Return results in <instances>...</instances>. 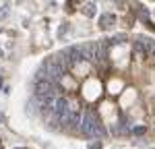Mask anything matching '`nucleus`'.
Masks as SVG:
<instances>
[{
    "label": "nucleus",
    "mask_w": 155,
    "mask_h": 149,
    "mask_svg": "<svg viewBox=\"0 0 155 149\" xmlns=\"http://www.w3.org/2000/svg\"><path fill=\"white\" fill-rule=\"evenodd\" d=\"M81 2H83V0H68V2H66V8L72 11V6H74V4H81Z\"/></svg>",
    "instance_id": "obj_8"
},
{
    "label": "nucleus",
    "mask_w": 155,
    "mask_h": 149,
    "mask_svg": "<svg viewBox=\"0 0 155 149\" xmlns=\"http://www.w3.org/2000/svg\"><path fill=\"white\" fill-rule=\"evenodd\" d=\"M83 12L87 15V17H93V15H95V4H91V2H89V4H85Z\"/></svg>",
    "instance_id": "obj_5"
},
{
    "label": "nucleus",
    "mask_w": 155,
    "mask_h": 149,
    "mask_svg": "<svg viewBox=\"0 0 155 149\" xmlns=\"http://www.w3.org/2000/svg\"><path fill=\"white\" fill-rule=\"evenodd\" d=\"M81 133L87 137H104L106 135V131L97 124L95 116L91 114V112H87V114H83V120H81Z\"/></svg>",
    "instance_id": "obj_1"
},
{
    "label": "nucleus",
    "mask_w": 155,
    "mask_h": 149,
    "mask_svg": "<svg viewBox=\"0 0 155 149\" xmlns=\"http://www.w3.org/2000/svg\"><path fill=\"white\" fill-rule=\"evenodd\" d=\"M0 87H2V74H0Z\"/></svg>",
    "instance_id": "obj_12"
},
{
    "label": "nucleus",
    "mask_w": 155,
    "mask_h": 149,
    "mask_svg": "<svg viewBox=\"0 0 155 149\" xmlns=\"http://www.w3.org/2000/svg\"><path fill=\"white\" fill-rule=\"evenodd\" d=\"M0 149H4V147H2V145H0Z\"/></svg>",
    "instance_id": "obj_16"
},
{
    "label": "nucleus",
    "mask_w": 155,
    "mask_h": 149,
    "mask_svg": "<svg viewBox=\"0 0 155 149\" xmlns=\"http://www.w3.org/2000/svg\"><path fill=\"white\" fill-rule=\"evenodd\" d=\"M0 58H2V50H0Z\"/></svg>",
    "instance_id": "obj_14"
},
{
    "label": "nucleus",
    "mask_w": 155,
    "mask_h": 149,
    "mask_svg": "<svg viewBox=\"0 0 155 149\" xmlns=\"http://www.w3.org/2000/svg\"><path fill=\"white\" fill-rule=\"evenodd\" d=\"M114 23H116V17H114L112 12H104V15L99 17V27H101V29H110Z\"/></svg>",
    "instance_id": "obj_4"
},
{
    "label": "nucleus",
    "mask_w": 155,
    "mask_h": 149,
    "mask_svg": "<svg viewBox=\"0 0 155 149\" xmlns=\"http://www.w3.org/2000/svg\"><path fill=\"white\" fill-rule=\"evenodd\" d=\"M89 149H101V141H99V139L91 141V143H89Z\"/></svg>",
    "instance_id": "obj_7"
},
{
    "label": "nucleus",
    "mask_w": 155,
    "mask_h": 149,
    "mask_svg": "<svg viewBox=\"0 0 155 149\" xmlns=\"http://www.w3.org/2000/svg\"><path fill=\"white\" fill-rule=\"evenodd\" d=\"M15 149H27V147H15Z\"/></svg>",
    "instance_id": "obj_13"
},
{
    "label": "nucleus",
    "mask_w": 155,
    "mask_h": 149,
    "mask_svg": "<svg viewBox=\"0 0 155 149\" xmlns=\"http://www.w3.org/2000/svg\"><path fill=\"white\" fill-rule=\"evenodd\" d=\"M81 52H83L85 60L89 62H95V44H85V46H79Z\"/></svg>",
    "instance_id": "obj_3"
},
{
    "label": "nucleus",
    "mask_w": 155,
    "mask_h": 149,
    "mask_svg": "<svg viewBox=\"0 0 155 149\" xmlns=\"http://www.w3.org/2000/svg\"><path fill=\"white\" fill-rule=\"evenodd\" d=\"M6 17H8V4H4V6L0 8V21H2V19H6Z\"/></svg>",
    "instance_id": "obj_6"
},
{
    "label": "nucleus",
    "mask_w": 155,
    "mask_h": 149,
    "mask_svg": "<svg viewBox=\"0 0 155 149\" xmlns=\"http://www.w3.org/2000/svg\"><path fill=\"white\" fill-rule=\"evenodd\" d=\"M132 133H134V135H143V133H145V126H134V128H132Z\"/></svg>",
    "instance_id": "obj_9"
},
{
    "label": "nucleus",
    "mask_w": 155,
    "mask_h": 149,
    "mask_svg": "<svg viewBox=\"0 0 155 149\" xmlns=\"http://www.w3.org/2000/svg\"><path fill=\"white\" fill-rule=\"evenodd\" d=\"M2 122H6V118H4V114L0 112V124H2Z\"/></svg>",
    "instance_id": "obj_11"
},
{
    "label": "nucleus",
    "mask_w": 155,
    "mask_h": 149,
    "mask_svg": "<svg viewBox=\"0 0 155 149\" xmlns=\"http://www.w3.org/2000/svg\"><path fill=\"white\" fill-rule=\"evenodd\" d=\"M66 25H68V23H62V27H60V31H58V35H64V33H66V29H68Z\"/></svg>",
    "instance_id": "obj_10"
},
{
    "label": "nucleus",
    "mask_w": 155,
    "mask_h": 149,
    "mask_svg": "<svg viewBox=\"0 0 155 149\" xmlns=\"http://www.w3.org/2000/svg\"><path fill=\"white\" fill-rule=\"evenodd\" d=\"M56 91H58V85L52 83L50 79H37L35 81V98L44 99L48 95H56Z\"/></svg>",
    "instance_id": "obj_2"
},
{
    "label": "nucleus",
    "mask_w": 155,
    "mask_h": 149,
    "mask_svg": "<svg viewBox=\"0 0 155 149\" xmlns=\"http://www.w3.org/2000/svg\"><path fill=\"white\" fill-rule=\"evenodd\" d=\"M114 2H120V0H114Z\"/></svg>",
    "instance_id": "obj_15"
}]
</instances>
